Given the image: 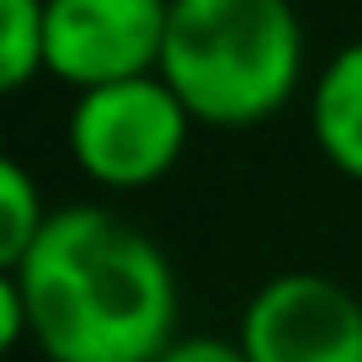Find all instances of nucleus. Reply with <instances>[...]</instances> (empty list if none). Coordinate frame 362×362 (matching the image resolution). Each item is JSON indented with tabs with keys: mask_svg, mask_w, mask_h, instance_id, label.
Returning <instances> with one entry per match:
<instances>
[{
	"mask_svg": "<svg viewBox=\"0 0 362 362\" xmlns=\"http://www.w3.org/2000/svg\"><path fill=\"white\" fill-rule=\"evenodd\" d=\"M160 362H245V351H240V341L224 336H181Z\"/></svg>",
	"mask_w": 362,
	"mask_h": 362,
	"instance_id": "9",
	"label": "nucleus"
},
{
	"mask_svg": "<svg viewBox=\"0 0 362 362\" xmlns=\"http://www.w3.org/2000/svg\"><path fill=\"white\" fill-rule=\"evenodd\" d=\"M48 48V0H0V86L22 90Z\"/></svg>",
	"mask_w": 362,
	"mask_h": 362,
	"instance_id": "8",
	"label": "nucleus"
},
{
	"mask_svg": "<svg viewBox=\"0 0 362 362\" xmlns=\"http://www.w3.org/2000/svg\"><path fill=\"white\" fill-rule=\"evenodd\" d=\"M160 80L203 128H256L304 80V22L293 0H170Z\"/></svg>",
	"mask_w": 362,
	"mask_h": 362,
	"instance_id": "2",
	"label": "nucleus"
},
{
	"mask_svg": "<svg viewBox=\"0 0 362 362\" xmlns=\"http://www.w3.org/2000/svg\"><path fill=\"white\" fill-rule=\"evenodd\" d=\"M170 0H48L43 64L69 90L160 75Z\"/></svg>",
	"mask_w": 362,
	"mask_h": 362,
	"instance_id": "5",
	"label": "nucleus"
},
{
	"mask_svg": "<svg viewBox=\"0 0 362 362\" xmlns=\"http://www.w3.org/2000/svg\"><path fill=\"white\" fill-rule=\"evenodd\" d=\"M33 341V320H27V304L16 293L11 277H0V346H22Z\"/></svg>",
	"mask_w": 362,
	"mask_h": 362,
	"instance_id": "10",
	"label": "nucleus"
},
{
	"mask_svg": "<svg viewBox=\"0 0 362 362\" xmlns=\"http://www.w3.org/2000/svg\"><path fill=\"white\" fill-rule=\"evenodd\" d=\"M309 134L336 176L362 181V37L341 48L309 86Z\"/></svg>",
	"mask_w": 362,
	"mask_h": 362,
	"instance_id": "6",
	"label": "nucleus"
},
{
	"mask_svg": "<svg viewBox=\"0 0 362 362\" xmlns=\"http://www.w3.org/2000/svg\"><path fill=\"white\" fill-rule=\"evenodd\" d=\"M48 214L54 208L43 203V187L33 181V170L6 155L0 160V272L16 267L33 250V240L43 235Z\"/></svg>",
	"mask_w": 362,
	"mask_h": 362,
	"instance_id": "7",
	"label": "nucleus"
},
{
	"mask_svg": "<svg viewBox=\"0 0 362 362\" xmlns=\"http://www.w3.org/2000/svg\"><path fill=\"white\" fill-rule=\"evenodd\" d=\"M245 362H362V298L325 272H277L240 309Z\"/></svg>",
	"mask_w": 362,
	"mask_h": 362,
	"instance_id": "4",
	"label": "nucleus"
},
{
	"mask_svg": "<svg viewBox=\"0 0 362 362\" xmlns=\"http://www.w3.org/2000/svg\"><path fill=\"white\" fill-rule=\"evenodd\" d=\"M192 112L160 75L80 90L64 123L69 160L107 192H144L176 170L192 139Z\"/></svg>",
	"mask_w": 362,
	"mask_h": 362,
	"instance_id": "3",
	"label": "nucleus"
},
{
	"mask_svg": "<svg viewBox=\"0 0 362 362\" xmlns=\"http://www.w3.org/2000/svg\"><path fill=\"white\" fill-rule=\"evenodd\" d=\"M11 277L48 362H160L176 346L181 293L170 256L96 203L54 208Z\"/></svg>",
	"mask_w": 362,
	"mask_h": 362,
	"instance_id": "1",
	"label": "nucleus"
}]
</instances>
